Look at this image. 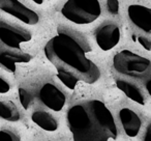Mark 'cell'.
<instances>
[{
    "label": "cell",
    "instance_id": "obj_15",
    "mask_svg": "<svg viewBox=\"0 0 151 141\" xmlns=\"http://www.w3.org/2000/svg\"><path fill=\"white\" fill-rule=\"evenodd\" d=\"M20 140V137L17 134L9 130L0 131V141H17Z\"/></svg>",
    "mask_w": 151,
    "mask_h": 141
},
{
    "label": "cell",
    "instance_id": "obj_7",
    "mask_svg": "<svg viewBox=\"0 0 151 141\" xmlns=\"http://www.w3.org/2000/svg\"><path fill=\"white\" fill-rule=\"evenodd\" d=\"M38 99L47 108L53 111H61L64 107L66 97L61 89L53 83H45L38 89Z\"/></svg>",
    "mask_w": 151,
    "mask_h": 141
},
{
    "label": "cell",
    "instance_id": "obj_3",
    "mask_svg": "<svg viewBox=\"0 0 151 141\" xmlns=\"http://www.w3.org/2000/svg\"><path fill=\"white\" fill-rule=\"evenodd\" d=\"M31 38L28 30L0 19V67L6 72L15 73L17 63L29 62L31 55L22 50L21 44Z\"/></svg>",
    "mask_w": 151,
    "mask_h": 141
},
{
    "label": "cell",
    "instance_id": "obj_12",
    "mask_svg": "<svg viewBox=\"0 0 151 141\" xmlns=\"http://www.w3.org/2000/svg\"><path fill=\"white\" fill-rule=\"evenodd\" d=\"M116 86L124 93L127 98H129L132 101L136 102L138 104H145V98L142 90L137 86L136 84L128 82L125 80H116Z\"/></svg>",
    "mask_w": 151,
    "mask_h": 141
},
{
    "label": "cell",
    "instance_id": "obj_11",
    "mask_svg": "<svg viewBox=\"0 0 151 141\" xmlns=\"http://www.w3.org/2000/svg\"><path fill=\"white\" fill-rule=\"evenodd\" d=\"M32 121L37 124L42 130L48 131V132H54L58 128V122L54 118V116L51 115L49 112L37 110L34 111L31 115Z\"/></svg>",
    "mask_w": 151,
    "mask_h": 141
},
{
    "label": "cell",
    "instance_id": "obj_8",
    "mask_svg": "<svg viewBox=\"0 0 151 141\" xmlns=\"http://www.w3.org/2000/svg\"><path fill=\"white\" fill-rule=\"evenodd\" d=\"M120 28L114 23H106L95 32V40L104 51L113 49L120 40Z\"/></svg>",
    "mask_w": 151,
    "mask_h": 141
},
{
    "label": "cell",
    "instance_id": "obj_5",
    "mask_svg": "<svg viewBox=\"0 0 151 141\" xmlns=\"http://www.w3.org/2000/svg\"><path fill=\"white\" fill-rule=\"evenodd\" d=\"M113 65L120 74L130 77H142L150 71L151 61L129 50H122L114 56Z\"/></svg>",
    "mask_w": 151,
    "mask_h": 141
},
{
    "label": "cell",
    "instance_id": "obj_10",
    "mask_svg": "<svg viewBox=\"0 0 151 141\" xmlns=\"http://www.w3.org/2000/svg\"><path fill=\"white\" fill-rule=\"evenodd\" d=\"M119 118L127 136L136 137L139 134L142 121L136 112L128 108H123L119 111Z\"/></svg>",
    "mask_w": 151,
    "mask_h": 141
},
{
    "label": "cell",
    "instance_id": "obj_9",
    "mask_svg": "<svg viewBox=\"0 0 151 141\" xmlns=\"http://www.w3.org/2000/svg\"><path fill=\"white\" fill-rule=\"evenodd\" d=\"M130 22L142 31L151 33V9L140 4H130L127 9Z\"/></svg>",
    "mask_w": 151,
    "mask_h": 141
},
{
    "label": "cell",
    "instance_id": "obj_13",
    "mask_svg": "<svg viewBox=\"0 0 151 141\" xmlns=\"http://www.w3.org/2000/svg\"><path fill=\"white\" fill-rule=\"evenodd\" d=\"M0 117L9 121H17L20 113L16 105L11 101H0Z\"/></svg>",
    "mask_w": 151,
    "mask_h": 141
},
{
    "label": "cell",
    "instance_id": "obj_4",
    "mask_svg": "<svg viewBox=\"0 0 151 141\" xmlns=\"http://www.w3.org/2000/svg\"><path fill=\"white\" fill-rule=\"evenodd\" d=\"M61 14L68 21L84 25L101 16V7L99 0H67L61 7Z\"/></svg>",
    "mask_w": 151,
    "mask_h": 141
},
{
    "label": "cell",
    "instance_id": "obj_1",
    "mask_svg": "<svg viewBox=\"0 0 151 141\" xmlns=\"http://www.w3.org/2000/svg\"><path fill=\"white\" fill-rule=\"evenodd\" d=\"M90 51L79 32L65 27H59L44 49L47 59L56 67L59 80L68 89L79 82L93 84L101 78V69L87 57Z\"/></svg>",
    "mask_w": 151,
    "mask_h": 141
},
{
    "label": "cell",
    "instance_id": "obj_20",
    "mask_svg": "<svg viewBox=\"0 0 151 141\" xmlns=\"http://www.w3.org/2000/svg\"><path fill=\"white\" fill-rule=\"evenodd\" d=\"M146 88H147V91H148V93L150 95V97H151V78H149L148 80H147Z\"/></svg>",
    "mask_w": 151,
    "mask_h": 141
},
{
    "label": "cell",
    "instance_id": "obj_19",
    "mask_svg": "<svg viewBox=\"0 0 151 141\" xmlns=\"http://www.w3.org/2000/svg\"><path fill=\"white\" fill-rule=\"evenodd\" d=\"M144 140H146V141H151V124H149L148 128H147L146 134H145V137H144Z\"/></svg>",
    "mask_w": 151,
    "mask_h": 141
},
{
    "label": "cell",
    "instance_id": "obj_17",
    "mask_svg": "<svg viewBox=\"0 0 151 141\" xmlns=\"http://www.w3.org/2000/svg\"><path fill=\"white\" fill-rule=\"evenodd\" d=\"M107 9L112 15H117L119 12V1L118 0H107Z\"/></svg>",
    "mask_w": 151,
    "mask_h": 141
},
{
    "label": "cell",
    "instance_id": "obj_14",
    "mask_svg": "<svg viewBox=\"0 0 151 141\" xmlns=\"http://www.w3.org/2000/svg\"><path fill=\"white\" fill-rule=\"evenodd\" d=\"M19 98H20V102H21L23 108L27 110L28 108L30 107V104H31L32 101H33V97H32V95H30L29 91L26 90V89L20 88Z\"/></svg>",
    "mask_w": 151,
    "mask_h": 141
},
{
    "label": "cell",
    "instance_id": "obj_16",
    "mask_svg": "<svg viewBox=\"0 0 151 141\" xmlns=\"http://www.w3.org/2000/svg\"><path fill=\"white\" fill-rule=\"evenodd\" d=\"M132 40L134 42H138L145 50L151 51V40L145 36H132Z\"/></svg>",
    "mask_w": 151,
    "mask_h": 141
},
{
    "label": "cell",
    "instance_id": "obj_2",
    "mask_svg": "<svg viewBox=\"0 0 151 141\" xmlns=\"http://www.w3.org/2000/svg\"><path fill=\"white\" fill-rule=\"evenodd\" d=\"M67 122L76 141H108L117 138L113 115L99 100L71 106L67 111Z\"/></svg>",
    "mask_w": 151,
    "mask_h": 141
},
{
    "label": "cell",
    "instance_id": "obj_6",
    "mask_svg": "<svg viewBox=\"0 0 151 141\" xmlns=\"http://www.w3.org/2000/svg\"><path fill=\"white\" fill-rule=\"evenodd\" d=\"M0 9L28 25H35L40 21L38 14L19 0H0Z\"/></svg>",
    "mask_w": 151,
    "mask_h": 141
},
{
    "label": "cell",
    "instance_id": "obj_18",
    "mask_svg": "<svg viewBox=\"0 0 151 141\" xmlns=\"http://www.w3.org/2000/svg\"><path fill=\"white\" fill-rule=\"evenodd\" d=\"M9 89H11V84L6 80H4L2 77H0V95L9 93Z\"/></svg>",
    "mask_w": 151,
    "mask_h": 141
},
{
    "label": "cell",
    "instance_id": "obj_21",
    "mask_svg": "<svg viewBox=\"0 0 151 141\" xmlns=\"http://www.w3.org/2000/svg\"><path fill=\"white\" fill-rule=\"evenodd\" d=\"M31 1H33L36 4H42V3L44 2V0H31Z\"/></svg>",
    "mask_w": 151,
    "mask_h": 141
}]
</instances>
